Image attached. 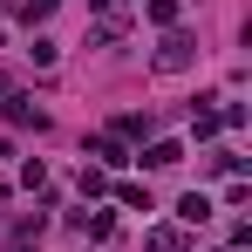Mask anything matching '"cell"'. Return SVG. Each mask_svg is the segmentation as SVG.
<instances>
[{
	"label": "cell",
	"mask_w": 252,
	"mask_h": 252,
	"mask_svg": "<svg viewBox=\"0 0 252 252\" xmlns=\"http://www.w3.org/2000/svg\"><path fill=\"white\" fill-rule=\"evenodd\" d=\"M191 48H198L191 34H170V41L157 48V68H184V62H191Z\"/></svg>",
	"instance_id": "obj_1"
},
{
	"label": "cell",
	"mask_w": 252,
	"mask_h": 252,
	"mask_svg": "<svg viewBox=\"0 0 252 252\" xmlns=\"http://www.w3.org/2000/svg\"><path fill=\"white\" fill-rule=\"evenodd\" d=\"M41 232H48V218H41V211H28V218H21V232L7 239V252H28L34 239H41Z\"/></svg>",
	"instance_id": "obj_2"
},
{
	"label": "cell",
	"mask_w": 252,
	"mask_h": 252,
	"mask_svg": "<svg viewBox=\"0 0 252 252\" xmlns=\"http://www.w3.org/2000/svg\"><path fill=\"white\" fill-rule=\"evenodd\" d=\"M177 218H184V225H205V218H211V198H205V191H191V198L177 205Z\"/></svg>",
	"instance_id": "obj_3"
},
{
	"label": "cell",
	"mask_w": 252,
	"mask_h": 252,
	"mask_svg": "<svg viewBox=\"0 0 252 252\" xmlns=\"http://www.w3.org/2000/svg\"><path fill=\"white\" fill-rule=\"evenodd\" d=\"M177 157H184L177 143H150V157H143V164H157V170H164V164H177Z\"/></svg>",
	"instance_id": "obj_4"
},
{
	"label": "cell",
	"mask_w": 252,
	"mask_h": 252,
	"mask_svg": "<svg viewBox=\"0 0 252 252\" xmlns=\"http://www.w3.org/2000/svg\"><path fill=\"white\" fill-rule=\"evenodd\" d=\"M150 21H164V28H170V21H177V0H150Z\"/></svg>",
	"instance_id": "obj_5"
},
{
	"label": "cell",
	"mask_w": 252,
	"mask_h": 252,
	"mask_svg": "<svg viewBox=\"0 0 252 252\" xmlns=\"http://www.w3.org/2000/svg\"><path fill=\"white\" fill-rule=\"evenodd\" d=\"M55 14V0H28V21H48Z\"/></svg>",
	"instance_id": "obj_6"
}]
</instances>
